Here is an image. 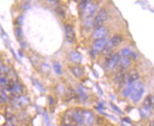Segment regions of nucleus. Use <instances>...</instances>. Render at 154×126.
<instances>
[{
    "mask_svg": "<svg viewBox=\"0 0 154 126\" xmlns=\"http://www.w3.org/2000/svg\"><path fill=\"white\" fill-rule=\"evenodd\" d=\"M144 92V86L140 81H136L135 84H134L131 94V99L133 101L137 102L141 99Z\"/></svg>",
    "mask_w": 154,
    "mask_h": 126,
    "instance_id": "1",
    "label": "nucleus"
},
{
    "mask_svg": "<svg viewBox=\"0 0 154 126\" xmlns=\"http://www.w3.org/2000/svg\"><path fill=\"white\" fill-rule=\"evenodd\" d=\"M143 107L152 110L154 107V96L152 94H149L144 99L143 103Z\"/></svg>",
    "mask_w": 154,
    "mask_h": 126,
    "instance_id": "12",
    "label": "nucleus"
},
{
    "mask_svg": "<svg viewBox=\"0 0 154 126\" xmlns=\"http://www.w3.org/2000/svg\"><path fill=\"white\" fill-rule=\"evenodd\" d=\"M29 103V99L27 97L24 96H19L15 98L13 104L17 107H22L24 105H26Z\"/></svg>",
    "mask_w": 154,
    "mask_h": 126,
    "instance_id": "13",
    "label": "nucleus"
},
{
    "mask_svg": "<svg viewBox=\"0 0 154 126\" xmlns=\"http://www.w3.org/2000/svg\"><path fill=\"white\" fill-rule=\"evenodd\" d=\"M108 19V12L105 9H101L99 11L97 15L94 18L93 25L96 29L102 26L104 23Z\"/></svg>",
    "mask_w": 154,
    "mask_h": 126,
    "instance_id": "2",
    "label": "nucleus"
},
{
    "mask_svg": "<svg viewBox=\"0 0 154 126\" xmlns=\"http://www.w3.org/2000/svg\"><path fill=\"white\" fill-rule=\"evenodd\" d=\"M121 42H122V38H121V36L119 35L114 36L110 40L108 41L107 44H106V47H105V48L104 49L103 51H104V53H109L110 50L113 48V47L117 46V45H119Z\"/></svg>",
    "mask_w": 154,
    "mask_h": 126,
    "instance_id": "3",
    "label": "nucleus"
},
{
    "mask_svg": "<svg viewBox=\"0 0 154 126\" xmlns=\"http://www.w3.org/2000/svg\"><path fill=\"white\" fill-rule=\"evenodd\" d=\"M78 92H79V94H80V96H81V99L83 100V101L86 100V98H87V96H86V94L83 92L82 90H81V89H78Z\"/></svg>",
    "mask_w": 154,
    "mask_h": 126,
    "instance_id": "28",
    "label": "nucleus"
},
{
    "mask_svg": "<svg viewBox=\"0 0 154 126\" xmlns=\"http://www.w3.org/2000/svg\"><path fill=\"white\" fill-rule=\"evenodd\" d=\"M83 125L91 126L94 121V115L92 111L82 110Z\"/></svg>",
    "mask_w": 154,
    "mask_h": 126,
    "instance_id": "5",
    "label": "nucleus"
},
{
    "mask_svg": "<svg viewBox=\"0 0 154 126\" xmlns=\"http://www.w3.org/2000/svg\"><path fill=\"white\" fill-rule=\"evenodd\" d=\"M126 72L124 69L121 68L116 76V81L119 85V86H123L126 84Z\"/></svg>",
    "mask_w": 154,
    "mask_h": 126,
    "instance_id": "11",
    "label": "nucleus"
},
{
    "mask_svg": "<svg viewBox=\"0 0 154 126\" xmlns=\"http://www.w3.org/2000/svg\"><path fill=\"white\" fill-rule=\"evenodd\" d=\"M133 87H134V84L126 82V84L124 86V89H123L122 91V94L124 95V96H130L131 94Z\"/></svg>",
    "mask_w": 154,
    "mask_h": 126,
    "instance_id": "19",
    "label": "nucleus"
},
{
    "mask_svg": "<svg viewBox=\"0 0 154 126\" xmlns=\"http://www.w3.org/2000/svg\"><path fill=\"white\" fill-rule=\"evenodd\" d=\"M96 8L95 4H93V3H91V1H88L87 4L81 10V13H82V15L84 17L89 18L94 15L95 11H96Z\"/></svg>",
    "mask_w": 154,
    "mask_h": 126,
    "instance_id": "6",
    "label": "nucleus"
},
{
    "mask_svg": "<svg viewBox=\"0 0 154 126\" xmlns=\"http://www.w3.org/2000/svg\"><path fill=\"white\" fill-rule=\"evenodd\" d=\"M121 68L126 70L127 68H129L131 65V59L129 57H124L122 59H121Z\"/></svg>",
    "mask_w": 154,
    "mask_h": 126,
    "instance_id": "20",
    "label": "nucleus"
},
{
    "mask_svg": "<svg viewBox=\"0 0 154 126\" xmlns=\"http://www.w3.org/2000/svg\"><path fill=\"white\" fill-rule=\"evenodd\" d=\"M149 126H154V121H152V122H150V125Z\"/></svg>",
    "mask_w": 154,
    "mask_h": 126,
    "instance_id": "30",
    "label": "nucleus"
},
{
    "mask_svg": "<svg viewBox=\"0 0 154 126\" xmlns=\"http://www.w3.org/2000/svg\"><path fill=\"white\" fill-rule=\"evenodd\" d=\"M108 41L109 40H108V38L106 37L104 38L96 40L94 42V44H93V50L95 52H99L101 51V50H104Z\"/></svg>",
    "mask_w": 154,
    "mask_h": 126,
    "instance_id": "7",
    "label": "nucleus"
},
{
    "mask_svg": "<svg viewBox=\"0 0 154 126\" xmlns=\"http://www.w3.org/2000/svg\"><path fill=\"white\" fill-rule=\"evenodd\" d=\"M44 122H45V124L47 126H51V122H50V118L49 117L48 113L47 112H44Z\"/></svg>",
    "mask_w": 154,
    "mask_h": 126,
    "instance_id": "26",
    "label": "nucleus"
},
{
    "mask_svg": "<svg viewBox=\"0 0 154 126\" xmlns=\"http://www.w3.org/2000/svg\"><path fill=\"white\" fill-rule=\"evenodd\" d=\"M8 83H9V80H8L7 78L0 73V84L6 85Z\"/></svg>",
    "mask_w": 154,
    "mask_h": 126,
    "instance_id": "27",
    "label": "nucleus"
},
{
    "mask_svg": "<svg viewBox=\"0 0 154 126\" xmlns=\"http://www.w3.org/2000/svg\"><path fill=\"white\" fill-rule=\"evenodd\" d=\"M108 33V30L104 26H101L100 28H98L95 30V31L93 33V38L96 40H99V39L104 38L106 36Z\"/></svg>",
    "mask_w": 154,
    "mask_h": 126,
    "instance_id": "10",
    "label": "nucleus"
},
{
    "mask_svg": "<svg viewBox=\"0 0 154 126\" xmlns=\"http://www.w3.org/2000/svg\"><path fill=\"white\" fill-rule=\"evenodd\" d=\"M9 91L15 95L20 94L23 91L22 86L19 83H13L9 86Z\"/></svg>",
    "mask_w": 154,
    "mask_h": 126,
    "instance_id": "15",
    "label": "nucleus"
},
{
    "mask_svg": "<svg viewBox=\"0 0 154 126\" xmlns=\"http://www.w3.org/2000/svg\"><path fill=\"white\" fill-rule=\"evenodd\" d=\"M73 116L77 124H78L79 125H83L82 110H76L74 111L73 113Z\"/></svg>",
    "mask_w": 154,
    "mask_h": 126,
    "instance_id": "16",
    "label": "nucleus"
},
{
    "mask_svg": "<svg viewBox=\"0 0 154 126\" xmlns=\"http://www.w3.org/2000/svg\"><path fill=\"white\" fill-rule=\"evenodd\" d=\"M76 124L73 113L66 114L64 116L62 120V126H76Z\"/></svg>",
    "mask_w": 154,
    "mask_h": 126,
    "instance_id": "9",
    "label": "nucleus"
},
{
    "mask_svg": "<svg viewBox=\"0 0 154 126\" xmlns=\"http://www.w3.org/2000/svg\"><path fill=\"white\" fill-rule=\"evenodd\" d=\"M53 68L55 72L58 74H61L62 73V69H61V66L59 63L56 62V63H54L53 65Z\"/></svg>",
    "mask_w": 154,
    "mask_h": 126,
    "instance_id": "22",
    "label": "nucleus"
},
{
    "mask_svg": "<svg viewBox=\"0 0 154 126\" xmlns=\"http://www.w3.org/2000/svg\"><path fill=\"white\" fill-rule=\"evenodd\" d=\"M64 31L65 35H66V38L69 42H73L76 38L75 33L73 31V29L70 25L65 24L64 25Z\"/></svg>",
    "mask_w": 154,
    "mask_h": 126,
    "instance_id": "8",
    "label": "nucleus"
},
{
    "mask_svg": "<svg viewBox=\"0 0 154 126\" xmlns=\"http://www.w3.org/2000/svg\"><path fill=\"white\" fill-rule=\"evenodd\" d=\"M14 33H15L16 36L17 37V38H22L23 36V32L22 29L20 26H17L15 28V30H14Z\"/></svg>",
    "mask_w": 154,
    "mask_h": 126,
    "instance_id": "23",
    "label": "nucleus"
},
{
    "mask_svg": "<svg viewBox=\"0 0 154 126\" xmlns=\"http://www.w3.org/2000/svg\"><path fill=\"white\" fill-rule=\"evenodd\" d=\"M54 102V101L53 97H52V96H49V104L50 105H53Z\"/></svg>",
    "mask_w": 154,
    "mask_h": 126,
    "instance_id": "29",
    "label": "nucleus"
},
{
    "mask_svg": "<svg viewBox=\"0 0 154 126\" xmlns=\"http://www.w3.org/2000/svg\"><path fill=\"white\" fill-rule=\"evenodd\" d=\"M121 57L119 54H114V55H111L109 58L106 60V67L107 70H113L114 68L117 66L118 63L120 62Z\"/></svg>",
    "mask_w": 154,
    "mask_h": 126,
    "instance_id": "4",
    "label": "nucleus"
},
{
    "mask_svg": "<svg viewBox=\"0 0 154 126\" xmlns=\"http://www.w3.org/2000/svg\"><path fill=\"white\" fill-rule=\"evenodd\" d=\"M139 78V74L136 70H133L130 71L127 74V82L134 84L137 81Z\"/></svg>",
    "mask_w": 154,
    "mask_h": 126,
    "instance_id": "14",
    "label": "nucleus"
},
{
    "mask_svg": "<svg viewBox=\"0 0 154 126\" xmlns=\"http://www.w3.org/2000/svg\"><path fill=\"white\" fill-rule=\"evenodd\" d=\"M70 59L71 61L74 62V63H80L82 59V56L77 51H72L70 53Z\"/></svg>",
    "mask_w": 154,
    "mask_h": 126,
    "instance_id": "18",
    "label": "nucleus"
},
{
    "mask_svg": "<svg viewBox=\"0 0 154 126\" xmlns=\"http://www.w3.org/2000/svg\"><path fill=\"white\" fill-rule=\"evenodd\" d=\"M121 54H122L124 57H129V56H132L133 53L129 48H124V50H121Z\"/></svg>",
    "mask_w": 154,
    "mask_h": 126,
    "instance_id": "25",
    "label": "nucleus"
},
{
    "mask_svg": "<svg viewBox=\"0 0 154 126\" xmlns=\"http://www.w3.org/2000/svg\"><path fill=\"white\" fill-rule=\"evenodd\" d=\"M71 72L73 73V74L76 77L78 78L82 77L83 76V74H84L83 69L80 68V67H73V68H71Z\"/></svg>",
    "mask_w": 154,
    "mask_h": 126,
    "instance_id": "17",
    "label": "nucleus"
},
{
    "mask_svg": "<svg viewBox=\"0 0 154 126\" xmlns=\"http://www.w3.org/2000/svg\"><path fill=\"white\" fill-rule=\"evenodd\" d=\"M141 115L143 118H148L150 116V113H151V110L149 109H146V108L143 107L140 111Z\"/></svg>",
    "mask_w": 154,
    "mask_h": 126,
    "instance_id": "21",
    "label": "nucleus"
},
{
    "mask_svg": "<svg viewBox=\"0 0 154 126\" xmlns=\"http://www.w3.org/2000/svg\"><path fill=\"white\" fill-rule=\"evenodd\" d=\"M33 84L34 86H36V87L37 88V89L39 90V91H41V92H43V91H45V89H44V86H42V84H41L40 82L38 81H37V80L35 79H33Z\"/></svg>",
    "mask_w": 154,
    "mask_h": 126,
    "instance_id": "24",
    "label": "nucleus"
}]
</instances>
